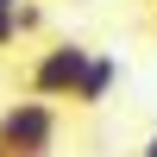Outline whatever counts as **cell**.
<instances>
[{
  "instance_id": "1",
  "label": "cell",
  "mask_w": 157,
  "mask_h": 157,
  "mask_svg": "<svg viewBox=\"0 0 157 157\" xmlns=\"http://www.w3.org/2000/svg\"><path fill=\"white\" fill-rule=\"evenodd\" d=\"M88 63H94V44H82V38H50V44L19 69V88L38 94V101H75Z\"/></svg>"
},
{
  "instance_id": "2",
  "label": "cell",
  "mask_w": 157,
  "mask_h": 157,
  "mask_svg": "<svg viewBox=\"0 0 157 157\" xmlns=\"http://www.w3.org/2000/svg\"><path fill=\"white\" fill-rule=\"evenodd\" d=\"M63 138V113L57 101H38V94H19L0 107V157H50Z\"/></svg>"
},
{
  "instance_id": "3",
  "label": "cell",
  "mask_w": 157,
  "mask_h": 157,
  "mask_svg": "<svg viewBox=\"0 0 157 157\" xmlns=\"http://www.w3.org/2000/svg\"><path fill=\"white\" fill-rule=\"evenodd\" d=\"M120 88V57L113 50H94V63H88V75H82V88H75V101L69 107H82V113H94V107H107V94Z\"/></svg>"
},
{
  "instance_id": "4",
  "label": "cell",
  "mask_w": 157,
  "mask_h": 157,
  "mask_svg": "<svg viewBox=\"0 0 157 157\" xmlns=\"http://www.w3.org/2000/svg\"><path fill=\"white\" fill-rule=\"evenodd\" d=\"M13 44H25V25H19V13H0V57Z\"/></svg>"
},
{
  "instance_id": "5",
  "label": "cell",
  "mask_w": 157,
  "mask_h": 157,
  "mask_svg": "<svg viewBox=\"0 0 157 157\" xmlns=\"http://www.w3.org/2000/svg\"><path fill=\"white\" fill-rule=\"evenodd\" d=\"M19 25H25V38H38V32H44V6L25 0V6H19Z\"/></svg>"
},
{
  "instance_id": "6",
  "label": "cell",
  "mask_w": 157,
  "mask_h": 157,
  "mask_svg": "<svg viewBox=\"0 0 157 157\" xmlns=\"http://www.w3.org/2000/svg\"><path fill=\"white\" fill-rule=\"evenodd\" d=\"M138 157H157V132H145V145H138Z\"/></svg>"
},
{
  "instance_id": "7",
  "label": "cell",
  "mask_w": 157,
  "mask_h": 157,
  "mask_svg": "<svg viewBox=\"0 0 157 157\" xmlns=\"http://www.w3.org/2000/svg\"><path fill=\"white\" fill-rule=\"evenodd\" d=\"M19 6H25V0H0V13H19Z\"/></svg>"
}]
</instances>
